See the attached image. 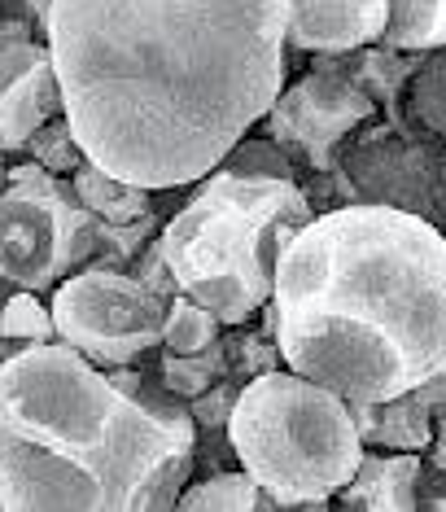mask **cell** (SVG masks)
<instances>
[{"label":"cell","mask_w":446,"mask_h":512,"mask_svg":"<svg viewBox=\"0 0 446 512\" xmlns=\"http://www.w3.org/2000/svg\"><path fill=\"white\" fill-rule=\"evenodd\" d=\"M293 0H49L66 119L145 189L206 180L289 88Z\"/></svg>","instance_id":"1"},{"label":"cell","mask_w":446,"mask_h":512,"mask_svg":"<svg viewBox=\"0 0 446 512\" xmlns=\"http://www.w3.org/2000/svg\"><path fill=\"white\" fill-rule=\"evenodd\" d=\"M285 364L342 399H398L446 368V228L381 202L315 215L276 272Z\"/></svg>","instance_id":"2"},{"label":"cell","mask_w":446,"mask_h":512,"mask_svg":"<svg viewBox=\"0 0 446 512\" xmlns=\"http://www.w3.org/2000/svg\"><path fill=\"white\" fill-rule=\"evenodd\" d=\"M145 377L127 394L66 342L0 364V508L167 512L197 469L189 399Z\"/></svg>","instance_id":"3"},{"label":"cell","mask_w":446,"mask_h":512,"mask_svg":"<svg viewBox=\"0 0 446 512\" xmlns=\"http://www.w3.org/2000/svg\"><path fill=\"white\" fill-rule=\"evenodd\" d=\"M311 219L315 206L298 180L215 167L162 224L158 241L180 294L197 298L232 329L272 302L280 259Z\"/></svg>","instance_id":"4"},{"label":"cell","mask_w":446,"mask_h":512,"mask_svg":"<svg viewBox=\"0 0 446 512\" xmlns=\"http://www.w3.org/2000/svg\"><path fill=\"white\" fill-rule=\"evenodd\" d=\"M228 442L267 491L263 508L324 512L368 456L350 403L293 368L245 381Z\"/></svg>","instance_id":"5"},{"label":"cell","mask_w":446,"mask_h":512,"mask_svg":"<svg viewBox=\"0 0 446 512\" xmlns=\"http://www.w3.org/2000/svg\"><path fill=\"white\" fill-rule=\"evenodd\" d=\"M97 228L79 197L75 180L40 167L35 158L18 162L9 154L5 197H0V276L5 294L35 289L53 294L70 272L97 259Z\"/></svg>","instance_id":"6"},{"label":"cell","mask_w":446,"mask_h":512,"mask_svg":"<svg viewBox=\"0 0 446 512\" xmlns=\"http://www.w3.org/2000/svg\"><path fill=\"white\" fill-rule=\"evenodd\" d=\"M49 302L62 342L84 351L101 368L140 364L145 355H154L162 346L171 307L149 285H140L132 272L101 263L70 272L49 294Z\"/></svg>","instance_id":"7"},{"label":"cell","mask_w":446,"mask_h":512,"mask_svg":"<svg viewBox=\"0 0 446 512\" xmlns=\"http://www.w3.org/2000/svg\"><path fill=\"white\" fill-rule=\"evenodd\" d=\"M342 167L359 184L363 202L398 206L446 228V141L412 114L403 123H390L385 114L363 123L346 145Z\"/></svg>","instance_id":"8"},{"label":"cell","mask_w":446,"mask_h":512,"mask_svg":"<svg viewBox=\"0 0 446 512\" xmlns=\"http://www.w3.org/2000/svg\"><path fill=\"white\" fill-rule=\"evenodd\" d=\"M377 114L381 106L355 79L311 66L307 75L293 79L280 92L276 106L258 123V132L272 136L276 145H285L302 171H333L342 167V154L355 141V132Z\"/></svg>","instance_id":"9"},{"label":"cell","mask_w":446,"mask_h":512,"mask_svg":"<svg viewBox=\"0 0 446 512\" xmlns=\"http://www.w3.org/2000/svg\"><path fill=\"white\" fill-rule=\"evenodd\" d=\"M66 114L53 44L40 36H0V145L18 154L49 119Z\"/></svg>","instance_id":"10"},{"label":"cell","mask_w":446,"mask_h":512,"mask_svg":"<svg viewBox=\"0 0 446 512\" xmlns=\"http://www.w3.org/2000/svg\"><path fill=\"white\" fill-rule=\"evenodd\" d=\"M394 0H293L289 49L298 53H355L385 40Z\"/></svg>","instance_id":"11"},{"label":"cell","mask_w":446,"mask_h":512,"mask_svg":"<svg viewBox=\"0 0 446 512\" xmlns=\"http://www.w3.org/2000/svg\"><path fill=\"white\" fill-rule=\"evenodd\" d=\"M433 482L429 464L420 451H381L368 447L359 473L350 477V486L337 491V504L355 512H412V508H433Z\"/></svg>","instance_id":"12"},{"label":"cell","mask_w":446,"mask_h":512,"mask_svg":"<svg viewBox=\"0 0 446 512\" xmlns=\"http://www.w3.org/2000/svg\"><path fill=\"white\" fill-rule=\"evenodd\" d=\"M70 180H75V189H79V197H84L88 211L110 219V224H132V219L154 215V202H158L154 193L158 189H145V184L114 176V171H105L101 162H92V158Z\"/></svg>","instance_id":"13"},{"label":"cell","mask_w":446,"mask_h":512,"mask_svg":"<svg viewBox=\"0 0 446 512\" xmlns=\"http://www.w3.org/2000/svg\"><path fill=\"white\" fill-rule=\"evenodd\" d=\"M232 372L228 364V342L206 346V351H167V346H158V377L162 386L171 394H180V399H197V394H206L215 381H223Z\"/></svg>","instance_id":"14"},{"label":"cell","mask_w":446,"mask_h":512,"mask_svg":"<svg viewBox=\"0 0 446 512\" xmlns=\"http://www.w3.org/2000/svg\"><path fill=\"white\" fill-rule=\"evenodd\" d=\"M0 337H5V355H18V351H27V346L62 342L57 320H53V302H40L35 289H14V294H5Z\"/></svg>","instance_id":"15"},{"label":"cell","mask_w":446,"mask_h":512,"mask_svg":"<svg viewBox=\"0 0 446 512\" xmlns=\"http://www.w3.org/2000/svg\"><path fill=\"white\" fill-rule=\"evenodd\" d=\"M263 486L245 469H215L202 482H189L180 495V508H206V512H254L263 508Z\"/></svg>","instance_id":"16"},{"label":"cell","mask_w":446,"mask_h":512,"mask_svg":"<svg viewBox=\"0 0 446 512\" xmlns=\"http://www.w3.org/2000/svg\"><path fill=\"white\" fill-rule=\"evenodd\" d=\"M381 44H390V49H446V0H394Z\"/></svg>","instance_id":"17"},{"label":"cell","mask_w":446,"mask_h":512,"mask_svg":"<svg viewBox=\"0 0 446 512\" xmlns=\"http://www.w3.org/2000/svg\"><path fill=\"white\" fill-rule=\"evenodd\" d=\"M433 442V407H425L416 394H398V399L381 403V425L372 447L390 451H420L425 456Z\"/></svg>","instance_id":"18"},{"label":"cell","mask_w":446,"mask_h":512,"mask_svg":"<svg viewBox=\"0 0 446 512\" xmlns=\"http://www.w3.org/2000/svg\"><path fill=\"white\" fill-rule=\"evenodd\" d=\"M223 324L215 311L202 307L197 298L189 294H175L171 298V307H167V329H162V346L167 351H206V346H215L219 337H223Z\"/></svg>","instance_id":"19"},{"label":"cell","mask_w":446,"mask_h":512,"mask_svg":"<svg viewBox=\"0 0 446 512\" xmlns=\"http://www.w3.org/2000/svg\"><path fill=\"white\" fill-rule=\"evenodd\" d=\"M407 114L420 127H429L438 141H446V49L425 53V66L407 88Z\"/></svg>","instance_id":"20"},{"label":"cell","mask_w":446,"mask_h":512,"mask_svg":"<svg viewBox=\"0 0 446 512\" xmlns=\"http://www.w3.org/2000/svg\"><path fill=\"white\" fill-rule=\"evenodd\" d=\"M22 149H27V158H35L40 167L57 171V176H75V171L88 162V149L79 145L75 123H70L66 114H57V119H49L40 132H31V141Z\"/></svg>","instance_id":"21"},{"label":"cell","mask_w":446,"mask_h":512,"mask_svg":"<svg viewBox=\"0 0 446 512\" xmlns=\"http://www.w3.org/2000/svg\"><path fill=\"white\" fill-rule=\"evenodd\" d=\"M158 232H162L158 215L132 219V224H110V219H101V228H97V259H92V263L132 272V263L140 259V250H145Z\"/></svg>","instance_id":"22"},{"label":"cell","mask_w":446,"mask_h":512,"mask_svg":"<svg viewBox=\"0 0 446 512\" xmlns=\"http://www.w3.org/2000/svg\"><path fill=\"white\" fill-rule=\"evenodd\" d=\"M223 342H228V364H232V377L237 381H254V377H263V372L289 368L280 342L276 337H267L263 329L232 324V333H223Z\"/></svg>","instance_id":"23"},{"label":"cell","mask_w":446,"mask_h":512,"mask_svg":"<svg viewBox=\"0 0 446 512\" xmlns=\"http://www.w3.org/2000/svg\"><path fill=\"white\" fill-rule=\"evenodd\" d=\"M228 171H241V176H276V180H302V167L289 158L285 145H276L272 136H245V141L232 149L228 158L219 162Z\"/></svg>","instance_id":"24"},{"label":"cell","mask_w":446,"mask_h":512,"mask_svg":"<svg viewBox=\"0 0 446 512\" xmlns=\"http://www.w3.org/2000/svg\"><path fill=\"white\" fill-rule=\"evenodd\" d=\"M241 390H245V381H237L228 372L223 381H215L206 394H197V399H189V412H193V421L202 434H228V421H232V412H237V399H241Z\"/></svg>","instance_id":"25"},{"label":"cell","mask_w":446,"mask_h":512,"mask_svg":"<svg viewBox=\"0 0 446 512\" xmlns=\"http://www.w3.org/2000/svg\"><path fill=\"white\" fill-rule=\"evenodd\" d=\"M302 193L311 197L315 215H328V211H342V206H355L363 202L359 197V184L350 180L346 167H333V171H302Z\"/></svg>","instance_id":"26"},{"label":"cell","mask_w":446,"mask_h":512,"mask_svg":"<svg viewBox=\"0 0 446 512\" xmlns=\"http://www.w3.org/2000/svg\"><path fill=\"white\" fill-rule=\"evenodd\" d=\"M132 276H136L140 285L154 289L158 298H167V302H171L175 294H180V281H175V272H171L167 254H162V241H158V237L149 241L145 250H140V259L132 263Z\"/></svg>","instance_id":"27"},{"label":"cell","mask_w":446,"mask_h":512,"mask_svg":"<svg viewBox=\"0 0 446 512\" xmlns=\"http://www.w3.org/2000/svg\"><path fill=\"white\" fill-rule=\"evenodd\" d=\"M0 36H40L49 40V18L40 0H0Z\"/></svg>","instance_id":"28"},{"label":"cell","mask_w":446,"mask_h":512,"mask_svg":"<svg viewBox=\"0 0 446 512\" xmlns=\"http://www.w3.org/2000/svg\"><path fill=\"white\" fill-rule=\"evenodd\" d=\"M425 464L446 473V412H433V442L425 451Z\"/></svg>","instance_id":"29"},{"label":"cell","mask_w":446,"mask_h":512,"mask_svg":"<svg viewBox=\"0 0 446 512\" xmlns=\"http://www.w3.org/2000/svg\"><path fill=\"white\" fill-rule=\"evenodd\" d=\"M412 394H416V399L425 403V407H433V412H446V368L438 372V377H429L425 386L412 390Z\"/></svg>","instance_id":"30"},{"label":"cell","mask_w":446,"mask_h":512,"mask_svg":"<svg viewBox=\"0 0 446 512\" xmlns=\"http://www.w3.org/2000/svg\"><path fill=\"white\" fill-rule=\"evenodd\" d=\"M429 482H433V491H438V508H446V473L429 469Z\"/></svg>","instance_id":"31"}]
</instances>
